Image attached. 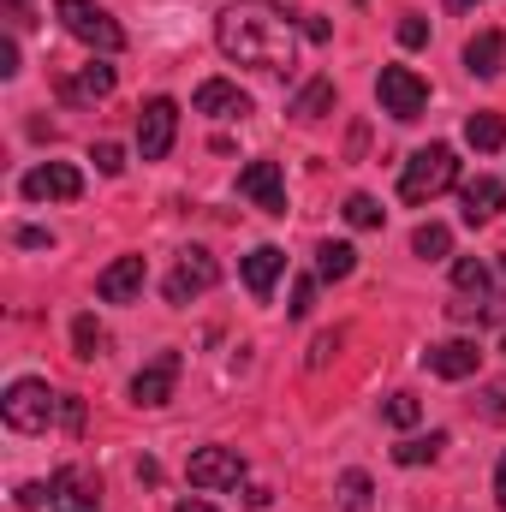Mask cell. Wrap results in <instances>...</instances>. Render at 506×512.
Here are the masks:
<instances>
[{
	"label": "cell",
	"instance_id": "obj_1",
	"mask_svg": "<svg viewBox=\"0 0 506 512\" xmlns=\"http://www.w3.org/2000/svg\"><path fill=\"white\" fill-rule=\"evenodd\" d=\"M215 42H221L227 60L256 66V72H286V66H292V30H286L274 12H262V6H233V12H221V18H215Z\"/></svg>",
	"mask_w": 506,
	"mask_h": 512
},
{
	"label": "cell",
	"instance_id": "obj_25",
	"mask_svg": "<svg viewBox=\"0 0 506 512\" xmlns=\"http://www.w3.org/2000/svg\"><path fill=\"white\" fill-rule=\"evenodd\" d=\"M453 286H459V298H483L489 292V268L477 256H459L453 262Z\"/></svg>",
	"mask_w": 506,
	"mask_h": 512
},
{
	"label": "cell",
	"instance_id": "obj_36",
	"mask_svg": "<svg viewBox=\"0 0 506 512\" xmlns=\"http://www.w3.org/2000/svg\"><path fill=\"white\" fill-rule=\"evenodd\" d=\"M48 501V489L42 483H30V489H18V507H42Z\"/></svg>",
	"mask_w": 506,
	"mask_h": 512
},
{
	"label": "cell",
	"instance_id": "obj_18",
	"mask_svg": "<svg viewBox=\"0 0 506 512\" xmlns=\"http://www.w3.org/2000/svg\"><path fill=\"white\" fill-rule=\"evenodd\" d=\"M465 66H471L477 78H501V66H506V36L501 30L471 36V42H465Z\"/></svg>",
	"mask_w": 506,
	"mask_h": 512
},
{
	"label": "cell",
	"instance_id": "obj_3",
	"mask_svg": "<svg viewBox=\"0 0 506 512\" xmlns=\"http://www.w3.org/2000/svg\"><path fill=\"white\" fill-rule=\"evenodd\" d=\"M0 417H6V429H18V435H42V429L60 417V393L48 382H36V376H24V382L6 387Z\"/></svg>",
	"mask_w": 506,
	"mask_h": 512
},
{
	"label": "cell",
	"instance_id": "obj_15",
	"mask_svg": "<svg viewBox=\"0 0 506 512\" xmlns=\"http://www.w3.org/2000/svg\"><path fill=\"white\" fill-rule=\"evenodd\" d=\"M137 292H143V256H120V262H108L102 280H96V298H102V304H131Z\"/></svg>",
	"mask_w": 506,
	"mask_h": 512
},
{
	"label": "cell",
	"instance_id": "obj_19",
	"mask_svg": "<svg viewBox=\"0 0 506 512\" xmlns=\"http://www.w3.org/2000/svg\"><path fill=\"white\" fill-rule=\"evenodd\" d=\"M280 268H286V251H274V245H256V251L245 256V286H251V298H268V292H274Z\"/></svg>",
	"mask_w": 506,
	"mask_h": 512
},
{
	"label": "cell",
	"instance_id": "obj_23",
	"mask_svg": "<svg viewBox=\"0 0 506 512\" xmlns=\"http://www.w3.org/2000/svg\"><path fill=\"white\" fill-rule=\"evenodd\" d=\"M441 447H447V435L435 429V435H411V441H399L393 459H399V465H429V459H441Z\"/></svg>",
	"mask_w": 506,
	"mask_h": 512
},
{
	"label": "cell",
	"instance_id": "obj_41",
	"mask_svg": "<svg viewBox=\"0 0 506 512\" xmlns=\"http://www.w3.org/2000/svg\"><path fill=\"white\" fill-rule=\"evenodd\" d=\"M447 6H453V12H471V6H483V0H447Z\"/></svg>",
	"mask_w": 506,
	"mask_h": 512
},
{
	"label": "cell",
	"instance_id": "obj_39",
	"mask_svg": "<svg viewBox=\"0 0 506 512\" xmlns=\"http://www.w3.org/2000/svg\"><path fill=\"white\" fill-rule=\"evenodd\" d=\"M173 512H221V507H209V501H197V495H191V501H179Z\"/></svg>",
	"mask_w": 506,
	"mask_h": 512
},
{
	"label": "cell",
	"instance_id": "obj_35",
	"mask_svg": "<svg viewBox=\"0 0 506 512\" xmlns=\"http://www.w3.org/2000/svg\"><path fill=\"white\" fill-rule=\"evenodd\" d=\"M0 78H18V42L12 36L0 42Z\"/></svg>",
	"mask_w": 506,
	"mask_h": 512
},
{
	"label": "cell",
	"instance_id": "obj_24",
	"mask_svg": "<svg viewBox=\"0 0 506 512\" xmlns=\"http://www.w3.org/2000/svg\"><path fill=\"white\" fill-rule=\"evenodd\" d=\"M352 268H358V251H352V245H334V239H328V245L316 251V274H322V280H346Z\"/></svg>",
	"mask_w": 506,
	"mask_h": 512
},
{
	"label": "cell",
	"instance_id": "obj_34",
	"mask_svg": "<svg viewBox=\"0 0 506 512\" xmlns=\"http://www.w3.org/2000/svg\"><path fill=\"white\" fill-rule=\"evenodd\" d=\"M12 239H18V245H30V251H48V245H54V233H42V227H18Z\"/></svg>",
	"mask_w": 506,
	"mask_h": 512
},
{
	"label": "cell",
	"instance_id": "obj_40",
	"mask_svg": "<svg viewBox=\"0 0 506 512\" xmlns=\"http://www.w3.org/2000/svg\"><path fill=\"white\" fill-rule=\"evenodd\" d=\"M6 12H12V18H18V24H24V0H6Z\"/></svg>",
	"mask_w": 506,
	"mask_h": 512
},
{
	"label": "cell",
	"instance_id": "obj_31",
	"mask_svg": "<svg viewBox=\"0 0 506 512\" xmlns=\"http://www.w3.org/2000/svg\"><path fill=\"white\" fill-rule=\"evenodd\" d=\"M399 42H405V48H423V42H429V24H423V18H405V24H399Z\"/></svg>",
	"mask_w": 506,
	"mask_h": 512
},
{
	"label": "cell",
	"instance_id": "obj_22",
	"mask_svg": "<svg viewBox=\"0 0 506 512\" xmlns=\"http://www.w3.org/2000/svg\"><path fill=\"white\" fill-rule=\"evenodd\" d=\"M411 251L423 256V262H441V256L453 251V233H447L441 221H423V227L411 233Z\"/></svg>",
	"mask_w": 506,
	"mask_h": 512
},
{
	"label": "cell",
	"instance_id": "obj_8",
	"mask_svg": "<svg viewBox=\"0 0 506 512\" xmlns=\"http://www.w3.org/2000/svg\"><path fill=\"white\" fill-rule=\"evenodd\" d=\"M185 477H191V489H239L245 483V459L233 447H197Z\"/></svg>",
	"mask_w": 506,
	"mask_h": 512
},
{
	"label": "cell",
	"instance_id": "obj_33",
	"mask_svg": "<svg viewBox=\"0 0 506 512\" xmlns=\"http://www.w3.org/2000/svg\"><path fill=\"white\" fill-rule=\"evenodd\" d=\"M334 352H340V334H322V340L310 346V370H322V364H328Z\"/></svg>",
	"mask_w": 506,
	"mask_h": 512
},
{
	"label": "cell",
	"instance_id": "obj_32",
	"mask_svg": "<svg viewBox=\"0 0 506 512\" xmlns=\"http://www.w3.org/2000/svg\"><path fill=\"white\" fill-rule=\"evenodd\" d=\"M310 298H316V280H298V286H292V304H286V310H292V316H310Z\"/></svg>",
	"mask_w": 506,
	"mask_h": 512
},
{
	"label": "cell",
	"instance_id": "obj_4",
	"mask_svg": "<svg viewBox=\"0 0 506 512\" xmlns=\"http://www.w3.org/2000/svg\"><path fill=\"white\" fill-rule=\"evenodd\" d=\"M54 12H60V24H66L84 48H96V54H120V48H126V30H120L96 0H54Z\"/></svg>",
	"mask_w": 506,
	"mask_h": 512
},
{
	"label": "cell",
	"instance_id": "obj_38",
	"mask_svg": "<svg viewBox=\"0 0 506 512\" xmlns=\"http://www.w3.org/2000/svg\"><path fill=\"white\" fill-rule=\"evenodd\" d=\"M495 501H501V512H506V453H501V465H495Z\"/></svg>",
	"mask_w": 506,
	"mask_h": 512
},
{
	"label": "cell",
	"instance_id": "obj_10",
	"mask_svg": "<svg viewBox=\"0 0 506 512\" xmlns=\"http://www.w3.org/2000/svg\"><path fill=\"white\" fill-rule=\"evenodd\" d=\"M215 280H221V262H215V256L209 251H185L179 256V268L167 274L161 292H167V304H191V298H203Z\"/></svg>",
	"mask_w": 506,
	"mask_h": 512
},
{
	"label": "cell",
	"instance_id": "obj_5",
	"mask_svg": "<svg viewBox=\"0 0 506 512\" xmlns=\"http://www.w3.org/2000/svg\"><path fill=\"white\" fill-rule=\"evenodd\" d=\"M376 96H381V114H393V120H417L429 108V84L411 66H381Z\"/></svg>",
	"mask_w": 506,
	"mask_h": 512
},
{
	"label": "cell",
	"instance_id": "obj_13",
	"mask_svg": "<svg viewBox=\"0 0 506 512\" xmlns=\"http://www.w3.org/2000/svg\"><path fill=\"white\" fill-rule=\"evenodd\" d=\"M423 364H429V376H441V382H465V376H477L483 352H477V340H441V346L423 352Z\"/></svg>",
	"mask_w": 506,
	"mask_h": 512
},
{
	"label": "cell",
	"instance_id": "obj_14",
	"mask_svg": "<svg viewBox=\"0 0 506 512\" xmlns=\"http://www.w3.org/2000/svg\"><path fill=\"white\" fill-rule=\"evenodd\" d=\"M191 108L209 114V120H245L251 114V96L239 84H227V78H209V84H197V102Z\"/></svg>",
	"mask_w": 506,
	"mask_h": 512
},
{
	"label": "cell",
	"instance_id": "obj_26",
	"mask_svg": "<svg viewBox=\"0 0 506 512\" xmlns=\"http://www.w3.org/2000/svg\"><path fill=\"white\" fill-rule=\"evenodd\" d=\"M72 346H78V358H102L108 352V328L96 316H78L72 322Z\"/></svg>",
	"mask_w": 506,
	"mask_h": 512
},
{
	"label": "cell",
	"instance_id": "obj_21",
	"mask_svg": "<svg viewBox=\"0 0 506 512\" xmlns=\"http://www.w3.org/2000/svg\"><path fill=\"white\" fill-rule=\"evenodd\" d=\"M328 108H334V84H328V78H316V84H304V90H298V102H292V114H298L304 126H310V120H322Z\"/></svg>",
	"mask_w": 506,
	"mask_h": 512
},
{
	"label": "cell",
	"instance_id": "obj_29",
	"mask_svg": "<svg viewBox=\"0 0 506 512\" xmlns=\"http://www.w3.org/2000/svg\"><path fill=\"white\" fill-rule=\"evenodd\" d=\"M340 507L346 512L370 507V477H364V471H346V477H340Z\"/></svg>",
	"mask_w": 506,
	"mask_h": 512
},
{
	"label": "cell",
	"instance_id": "obj_16",
	"mask_svg": "<svg viewBox=\"0 0 506 512\" xmlns=\"http://www.w3.org/2000/svg\"><path fill=\"white\" fill-rule=\"evenodd\" d=\"M102 96H114V66H102V60L60 78V102H102Z\"/></svg>",
	"mask_w": 506,
	"mask_h": 512
},
{
	"label": "cell",
	"instance_id": "obj_17",
	"mask_svg": "<svg viewBox=\"0 0 506 512\" xmlns=\"http://www.w3.org/2000/svg\"><path fill=\"white\" fill-rule=\"evenodd\" d=\"M459 203H465V221L483 227V221H495V215L506 209V185L501 179H489V173H477V179L459 191Z\"/></svg>",
	"mask_w": 506,
	"mask_h": 512
},
{
	"label": "cell",
	"instance_id": "obj_30",
	"mask_svg": "<svg viewBox=\"0 0 506 512\" xmlns=\"http://www.w3.org/2000/svg\"><path fill=\"white\" fill-rule=\"evenodd\" d=\"M90 161H96V173H108V179H120V173H126V149H120V143H96V149H90Z\"/></svg>",
	"mask_w": 506,
	"mask_h": 512
},
{
	"label": "cell",
	"instance_id": "obj_20",
	"mask_svg": "<svg viewBox=\"0 0 506 512\" xmlns=\"http://www.w3.org/2000/svg\"><path fill=\"white\" fill-rule=\"evenodd\" d=\"M465 143H471V149H483V155H489V149H501V143H506V120L495 114V108H477V114L465 120Z\"/></svg>",
	"mask_w": 506,
	"mask_h": 512
},
{
	"label": "cell",
	"instance_id": "obj_42",
	"mask_svg": "<svg viewBox=\"0 0 506 512\" xmlns=\"http://www.w3.org/2000/svg\"><path fill=\"white\" fill-rule=\"evenodd\" d=\"M501 268H506V256H501Z\"/></svg>",
	"mask_w": 506,
	"mask_h": 512
},
{
	"label": "cell",
	"instance_id": "obj_6",
	"mask_svg": "<svg viewBox=\"0 0 506 512\" xmlns=\"http://www.w3.org/2000/svg\"><path fill=\"white\" fill-rule=\"evenodd\" d=\"M18 191L30 203H72V197H84V173L72 161H42V167H30L18 179Z\"/></svg>",
	"mask_w": 506,
	"mask_h": 512
},
{
	"label": "cell",
	"instance_id": "obj_12",
	"mask_svg": "<svg viewBox=\"0 0 506 512\" xmlns=\"http://www.w3.org/2000/svg\"><path fill=\"white\" fill-rule=\"evenodd\" d=\"M239 197H251L262 215H286V179H280V161H251L239 173Z\"/></svg>",
	"mask_w": 506,
	"mask_h": 512
},
{
	"label": "cell",
	"instance_id": "obj_7",
	"mask_svg": "<svg viewBox=\"0 0 506 512\" xmlns=\"http://www.w3.org/2000/svg\"><path fill=\"white\" fill-rule=\"evenodd\" d=\"M48 512H102V483L84 465H60L48 483Z\"/></svg>",
	"mask_w": 506,
	"mask_h": 512
},
{
	"label": "cell",
	"instance_id": "obj_2",
	"mask_svg": "<svg viewBox=\"0 0 506 512\" xmlns=\"http://www.w3.org/2000/svg\"><path fill=\"white\" fill-rule=\"evenodd\" d=\"M453 185H459V155H453L447 143H429V149H417V155L405 161L399 197H405V203H435V197L453 191Z\"/></svg>",
	"mask_w": 506,
	"mask_h": 512
},
{
	"label": "cell",
	"instance_id": "obj_11",
	"mask_svg": "<svg viewBox=\"0 0 506 512\" xmlns=\"http://www.w3.org/2000/svg\"><path fill=\"white\" fill-rule=\"evenodd\" d=\"M179 370H185L179 352H155V358L131 376V399H137V405H167L173 387H179Z\"/></svg>",
	"mask_w": 506,
	"mask_h": 512
},
{
	"label": "cell",
	"instance_id": "obj_9",
	"mask_svg": "<svg viewBox=\"0 0 506 512\" xmlns=\"http://www.w3.org/2000/svg\"><path fill=\"white\" fill-rule=\"evenodd\" d=\"M173 137H179V102H167V96L143 102V114H137V149H143V161H161L173 149Z\"/></svg>",
	"mask_w": 506,
	"mask_h": 512
},
{
	"label": "cell",
	"instance_id": "obj_28",
	"mask_svg": "<svg viewBox=\"0 0 506 512\" xmlns=\"http://www.w3.org/2000/svg\"><path fill=\"white\" fill-rule=\"evenodd\" d=\"M346 221H352L358 233H376V227H381V203H376V197H364V191H358V197H346Z\"/></svg>",
	"mask_w": 506,
	"mask_h": 512
},
{
	"label": "cell",
	"instance_id": "obj_37",
	"mask_svg": "<svg viewBox=\"0 0 506 512\" xmlns=\"http://www.w3.org/2000/svg\"><path fill=\"white\" fill-rule=\"evenodd\" d=\"M60 417H66V423L78 429V423H84V405H78V399H60Z\"/></svg>",
	"mask_w": 506,
	"mask_h": 512
},
{
	"label": "cell",
	"instance_id": "obj_27",
	"mask_svg": "<svg viewBox=\"0 0 506 512\" xmlns=\"http://www.w3.org/2000/svg\"><path fill=\"white\" fill-rule=\"evenodd\" d=\"M381 417H387L393 429H417V417H423V405H417L411 393H387V405H381Z\"/></svg>",
	"mask_w": 506,
	"mask_h": 512
}]
</instances>
